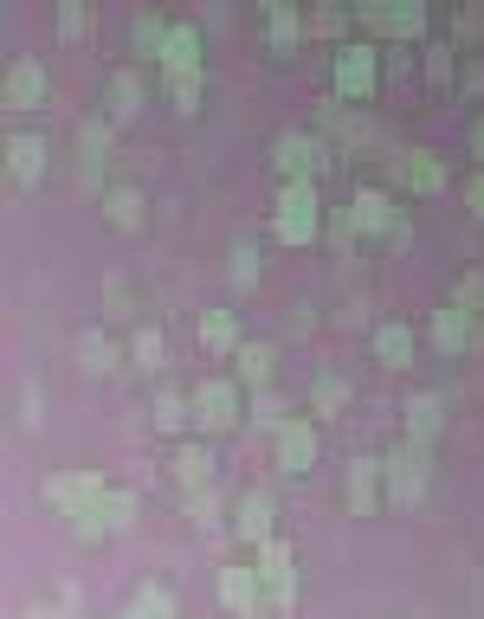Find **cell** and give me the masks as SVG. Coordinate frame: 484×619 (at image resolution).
<instances>
[{
    "instance_id": "1",
    "label": "cell",
    "mask_w": 484,
    "mask_h": 619,
    "mask_svg": "<svg viewBox=\"0 0 484 619\" xmlns=\"http://www.w3.org/2000/svg\"><path fill=\"white\" fill-rule=\"evenodd\" d=\"M271 233L285 246H310L323 233V200H317V182H278V200H271Z\"/></svg>"
},
{
    "instance_id": "2",
    "label": "cell",
    "mask_w": 484,
    "mask_h": 619,
    "mask_svg": "<svg viewBox=\"0 0 484 619\" xmlns=\"http://www.w3.org/2000/svg\"><path fill=\"white\" fill-rule=\"evenodd\" d=\"M336 148L317 136V130H285V136H271V168L285 175V182H317V175H330Z\"/></svg>"
},
{
    "instance_id": "3",
    "label": "cell",
    "mask_w": 484,
    "mask_h": 619,
    "mask_svg": "<svg viewBox=\"0 0 484 619\" xmlns=\"http://www.w3.org/2000/svg\"><path fill=\"white\" fill-rule=\"evenodd\" d=\"M187 401H194V426H200V433H233L239 420H253V413H246V401H239V388H233L226 374L194 381V394H187Z\"/></svg>"
},
{
    "instance_id": "4",
    "label": "cell",
    "mask_w": 484,
    "mask_h": 619,
    "mask_svg": "<svg viewBox=\"0 0 484 619\" xmlns=\"http://www.w3.org/2000/svg\"><path fill=\"white\" fill-rule=\"evenodd\" d=\"M330 84L342 104H369L374 84H381V65H374V45H336V65H330Z\"/></svg>"
},
{
    "instance_id": "5",
    "label": "cell",
    "mask_w": 484,
    "mask_h": 619,
    "mask_svg": "<svg viewBox=\"0 0 484 619\" xmlns=\"http://www.w3.org/2000/svg\"><path fill=\"white\" fill-rule=\"evenodd\" d=\"M356 20L388 39H426V0H356Z\"/></svg>"
},
{
    "instance_id": "6",
    "label": "cell",
    "mask_w": 484,
    "mask_h": 619,
    "mask_svg": "<svg viewBox=\"0 0 484 619\" xmlns=\"http://www.w3.org/2000/svg\"><path fill=\"white\" fill-rule=\"evenodd\" d=\"M349 219H356V233H362V239H388V233H394V219H401V207H394V194H388V187H356V194H349Z\"/></svg>"
},
{
    "instance_id": "7",
    "label": "cell",
    "mask_w": 484,
    "mask_h": 619,
    "mask_svg": "<svg viewBox=\"0 0 484 619\" xmlns=\"http://www.w3.org/2000/svg\"><path fill=\"white\" fill-rule=\"evenodd\" d=\"M388 491H394V504H413L420 491H426V445H394L388 452Z\"/></svg>"
},
{
    "instance_id": "8",
    "label": "cell",
    "mask_w": 484,
    "mask_h": 619,
    "mask_svg": "<svg viewBox=\"0 0 484 619\" xmlns=\"http://www.w3.org/2000/svg\"><path fill=\"white\" fill-rule=\"evenodd\" d=\"M78 148H84V182L104 187V162H111V148H116V123L111 116H84V123H78Z\"/></svg>"
},
{
    "instance_id": "9",
    "label": "cell",
    "mask_w": 484,
    "mask_h": 619,
    "mask_svg": "<svg viewBox=\"0 0 484 619\" xmlns=\"http://www.w3.org/2000/svg\"><path fill=\"white\" fill-rule=\"evenodd\" d=\"M388 175H401L413 194H446V162H440L433 148H408V155H394Z\"/></svg>"
},
{
    "instance_id": "10",
    "label": "cell",
    "mask_w": 484,
    "mask_h": 619,
    "mask_svg": "<svg viewBox=\"0 0 484 619\" xmlns=\"http://www.w3.org/2000/svg\"><path fill=\"white\" fill-rule=\"evenodd\" d=\"M7 182H13V187H39V182H45V136L20 130V136L7 143Z\"/></svg>"
},
{
    "instance_id": "11",
    "label": "cell",
    "mask_w": 484,
    "mask_h": 619,
    "mask_svg": "<svg viewBox=\"0 0 484 619\" xmlns=\"http://www.w3.org/2000/svg\"><path fill=\"white\" fill-rule=\"evenodd\" d=\"M143 97H150L143 72H111V84H104V116L123 130V123H136V116H143Z\"/></svg>"
},
{
    "instance_id": "12",
    "label": "cell",
    "mask_w": 484,
    "mask_h": 619,
    "mask_svg": "<svg viewBox=\"0 0 484 619\" xmlns=\"http://www.w3.org/2000/svg\"><path fill=\"white\" fill-rule=\"evenodd\" d=\"M433 349H440V355H465V349H478V317L459 310V303H446V310L433 317Z\"/></svg>"
},
{
    "instance_id": "13",
    "label": "cell",
    "mask_w": 484,
    "mask_h": 619,
    "mask_svg": "<svg viewBox=\"0 0 484 619\" xmlns=\"http://www.w3.org/2000/svg\"><path fill=\"white\" fill-rule=\"evenodd\" d=\"M45 91H52V84H45V65H39V59H13V65H7V110H39Z\"/></svg>"
},
{
    "instance_id": "14",
    "label": "cell",
    "mask_w": 484,
    "mask_h": 619,
    "mask_svg": "<svg viewBox=\"0 0 484 619\" xmlns=\"http://www.w3.org/2000/svg\"><path fill=\"white\" fill-rule=\"evenodd\" d=\"M162 72L168 78H200V33L194 27H168V39H162Z\"/></svg>"
},
{
    "instance_id": "15",
    "label": "cell",
    "mask_w": 484,
    "mask_h": 619,
    "mask_svg": "<svg viewBox=\"0 0 484 619\" xmlns=\"http://www.w3.org/2000/svg\"><path fill=\"white\" fill-rule=\"evenodd\" d=\"M278 465L285 472H310L317 465V426L310 420H285L278 426Z\"/></svg>"
},
{
    "instance_id": "16",
    "label": "cell",
    "mask_w": 484,
    "mask_h": 619,
    "mask_svg": "<svg viewBox=\"0 0 484 619\" xmlns=\"http://www.w3.org/2000/svg\"><path fill=\"white\" fill-rule=\"evenodd\" d=\"M239 342H246V329H239L233 310H207L200 317V349L207 355H239Z\"/></svg>"
},
{
    "instance_id": "17",
    "label": "cell",
    "mask_w": 484,
    "mask_h": 619,
    "mask_svg": "<svg viewBox=\"0 0 484 619\" xmlns=\"http://www.w3.org/2000/svg\"><path fill=\"white\" fill-rule=\"evenodd\" d=\"M303 39H310V20H303L298 7H285V13H265V45L285 59V52H298Z\"/></svg>"
},
{
    "instance_id": "18",
    "label": "cell",
    "mask_w": 484,
    "mask_h": 619,
    "mask_svg": "<svg viewBox=\"0 0 484 619\" xmlns=\"http://www.w3.org/2000/svg\"><path fill=\"white\" fill-rule=\"evenodd\" d=\"M72 355H78V368H84V374H111V368H116V342H111V329H78Z\"/></svg>"
},
{
    "instance_id": "19",
    "label": "cell",
    "mask_w": 484,
    "mask_h": 619,
    "mask_svg": "<svg viewBox=\"0 0 484 619\" xmlns=\"http://www.w3.org/2000/svg\"><path fill=\"white\" fill-rule=\"evenodd\" d=\"M104 219L116 233H143V194L136 187H104Z\"/></svg>"
},
{
    "instance_id": "20",
    "label": "cell",
    "mask_w": 484,
    "mask_h": 619,
    "mask_svg": "<svg viewBox=\"0 0 484 619\" xmlns=\"http://www.w3.org/2000/svg\"><path fill=\"white\" fill-rule=\"evenodd\" d=\"M374 362H381V368H408L413 362V329L408 323H381V329H374Z\"/></svg>"
},
{
    "instance_id": "21",
    "label": "cell",
    "mask_w": 484,
    "mask_h": 619,
    "mask_svg": "<svg viewBox=\"0 0 484 619\" xmlns=\"http://www.w3.org/2000/svg\"><path fill=\"white\" fill-rule=\"evenodd\" d=\"M220 600L233 607V613H253V607H259V575H253V568H226V575H220Z\"/></svg>"
},
{
    "instance_id": "22",
    "label": "cell",
    "mask_w": 484,
    "mask_h": 619,
    "mask_svg": "<svg viewBox=\"0 0 484 619\" xmlns=\"http://www.w3.org/2000/svg\"><path fill=\"white\" fill-rule=\"evenodd\" d=\"M440 413H446L440 394H413V401H408V439H413V445H426V439L440 433Z\"/></svg>"
},
{
    "instance_id": "23",
    "label": "cell",
    "mask_w": 484,
    "mask_h": 619,
    "mask_svg": "<svg viewBox=\"0 0 484 619\" xmlns=\"http://www.w3.org/2000/svg\"><path fill=\"white\" fill-rule=\"evenodd\" d=\"M381 477H388V465H374V458H356V465H349V504L362 516L374 510V484H381Z\"/></svg>"
},
{
    "instance_id": "24",
    "label": "cell",
    "mask_w": 484,
    "mask_h": 619,
    "mask_svg": "<svg viewBox=\"0 0 484 619\" xmlns=\"http://www.w3.org/2000/svg\"><path fill=\"white\" fill-rule=\"evenodd\" d=\"M226 285H233V291H253V285H259V252H253L246 239L226 252Z\"/></svg>"
},
{
    "instance_id": "25",
    "label": "cell",
    "mask_w": 484,
    "mask_h": 619,
    "mask_svg": "<svg viewBox=\"0 0 484 619\" xmlns=\"http://www.w3.org/2000/svg\"><path fill=\"white\" fill-rule=\"evenodd\" d=\"M239 381H253V388H265L271 381V342H239Z\"/></svg>"
},
{
    "instance_id": "26",
    "label": "cell",
    "mask_w": 484,
    "mask_h": 619,
    "mask_svg": "<svg viewBox=\"0 0 484 619\" xmlns=\"http://www.w3.org/2000/svg\"><path fill=\"white\" fill-rule=\"evenodd\" d=\"M342 406H349V388H342L336 374H317V388H310V413L330 420V413H342Z\"/></svg>"
},
{
    "instance_id": "27",
    "label": "cell",
    "mask_w": 484,
    "mask_h": 619,
    "mask_svg": "<svg viewBox=\"0 0 484 619\" xmlns=\"http://www.w3.org/2000/svg\"><path fill=\"white\" fill-rule=\"evenodd\" d=\"M175 477H182V484H207V477H214V452H207V445H182V452H175Z\"/></svg>"
},
{
    "instance_id": "28",
    "label": "cell",
    "mask_w": 484,
    "mask_h": 619,
    "mask_svg": "<svg viewBox=\"0 0 484 619\" xmlns=\"http://www.w3.org/2000/svg\"><path fill=\"white\" fill-rule=\"evenodd\" d=\"M239 536H246V543H271V504H265V497H246V504H239Z\"/></svg>"
},
{
    "instance_id": "29",
    "label": "cell",
    "mask_w": 484,
    "mask_h": 619,
    "mask_svg": "<svg viewBox=\"0 0 484 619\" xmlns=\"http://www.w3.org/2000/svg\"><path fill=\"white\" fill-rule=\"evenodd\" d=\"M130 39H136V52H143V59H162V39H168V20H162V13H136V27H130Z\"/></svg>"
},
{
    "instance_id": "30",
    "label": "cell",
    "mask_w": 484,
    "mask_h": 619,
    "mask_svg": "<svg viewBox=\"0 0 484 619\" xmlns=\"http://www.w3.org/2000/svg\"><path fill=\"white\" fill-rule=\"evenodd\" d=\"M349 20H356V7H336V0H323V7L310 13V33H317V39H342V33H349Z\"/></svg>"
},
{
    "instance_id": "31",
    "label": "cell",
    "mask_w": 484,
    "mask_h": 619,
    "mask_svg": "<svg viewBox=\"0 0 484 619\" xmlns=\"http://www.w3.org/2000/svg\"><path fill=\"white\" fill-rule=\"evenodd\" d=\"M130 355H136V368H143V374H155V368H162V329L143 323L136 336H130Z\"/></svg>"
},
{
    "instance_id": "32",
    "label": "cell",
    "mask_w": 484,
    "mask_h": 619,
    "mask_svg": "<svg viewBox=\"0 0 484 619\" xmlns=\"http://www.w3.org/2000/svg\"><path fill=\"white\" fill-rule=\"evenodd\" d=\"M59 39H91V7L84 0H59Z\"/></svg>"
},
{
    "instance_id": "33",
    "label": "cell",
    "mask_w": 484,
    "mask_h": 619,
    "mask_svg": "<svg viewBox=\"0 0 484 619\" xmlns=\"http://www.w3.org/2000/svg\"><path fill=\"white\" fill-rule=\"evenodd\" d=\"M420 72H426V84H452V72H459V52H452L446 39H440V45H426V65H420Z\"/></svg>"
},
{
    "instance_id": "34",
    "label": "cell",
    "mask_w": 484,
    "mask_h": 619,
    "mask_svg": "<svg viewBox=\"0 0 484 619\" xmlns=\"http://www.w3.org/2000/svg\"><path fill=\"white\" fill-rule=\"evenodd\" d=\"M130 619H175L168 587H143V594H136V607H130Z\"/></svg>"
},
{
    "instance_id": "35",
    "label": "cell",
    "mask_w": 484,
    "mask_h": 619,
    "mask_svg": "<svg viewBox=\"0 0 484 619\" xmlns=\"http://www.w3.org/2000/svg\"><path fill=\"white\" fill-rule=\"evenodd\" d=\"M200 91H207L200 78H168V104H175V116H194V110H200Z\"/></svg>"
},
{
    "instance_id": "36",
    "label": "cell",
    "mask_w": 484,
    "mask_h": 619,
    "mask_svg": "<svg viewBox=\"0 0 484 619\" xmlns=\"http://www.w3.org/2000/svg\"><path fill=\"white\" fill-rule=\"evenodd\" d=\"M187 413H194V401H182V394H162V401H155V426H162V433H182Z\"/></svg>"
},
{
    "instance_id": "37",
    "label": "cell",
    "mask_w": 484,
    "mask_h": 619,
    "mask_svg": "<svg viewBox=\"0 0 484 619\" xmlns=\"http://www.w3.org/2000/svg\"><path fill=\"white\" fill-rule=\"evenodd\" d=\"M323 233H330L336 252H356V239H362V233H356V219H349V207H342V214H323Z\"/></svg>"
},
{
    "instance_id": "38",
    "label": "cell",
    "mask_w": 484,
    "mask_h": 619,
    "mask_svg": "<svg viewBox=\"0 0 484 619\" xmlns=\"http://www.w3.org/2000/svg\"><path fill=\"white\" fill-rule=\"evenodd\" d=\"M452 303H459V310H472V317H478V310H484V271H465V278H459V285H452Z\"/></svg>"
},
{
    "instance_id": "39",
    "label": "cell",
    "mask_w": 484,
    "mask_h": 619,
    "mask_svg": "<svg viewBox=\"0 0 484 619\" xmlns=\"http://www.w3.org/2000/svg\"><path fill=\"white\" fill-rule=\"evenodd\" d=\"M104 310H111L116 323H130V317H136V297H130V285H123V278H111V285H104Z\"/></svg>"
},
{
    "instance_id": "40",
    "label": "cell",
    "mask_w": 484,
    "mask_h": 619,
    "mask_svg": "<svg viewBox=\"0 0 484 619\" xmlns=\"http://www.w3.org/2000/svg\"><path fill=\"white\" fill-rule=\"evenodd\" d=\"M278 413H285V401H278L271 388H259V401H253V426H285Z\"/></svg>"
},
{
    "instance_id": "41",
    "label": "cell",
    "mask_w": 484,
    "mask_h": 619,
    "mask_svg": "<svg viewBox=\"0 0 484 619\" xmlns=\"http://www.w3.org/2000/svg\"><path fill=\"white\" fill-rule=\"evenodd\" d=\"M381 246H388V252H408V246H413V219L401 214V219H394V233H388Z\"/></svg>"
},
{
    "instance_id": "42",
    "label": "cell",
    "mask_w": 484,
    "mask_h": 619,
    "mask_svg": "<svg viewBox=\"0 0 484 619\" xmlns=\"http://www.w3.org/2000/svg\"><path fill=\"white\" fill-rule=\"evenodd\" d=\"M465 207H472V214L484 219V168H478V175H472V182H465Z\"/></svg>"
},
{
    "instance_id": "43",
    "label": "cell",
    "mask_w": 484,
    "mask_h": 619,
    "mask_svg": "<svg viewBox=\"0 0 484 619\" xmlns=\"http://www.w3.org/2000/svg\"><path fill=\"white\" fill-rule=\"evenodd\" d=\"M472 162H478V168H484V110H478V116H472Z\"/></svg>"
},
{
    "instance_id": "44",
    "label": "cell",
    "mask_w": 484,
    "mask_h": 619,
    "mask_svg": "<svg viewBox=\"0 0 484 619\" xmlns=\"http://www.w3.org/2000/svg\"><path fill=\"white\" fill-rule=\"evenodd\" d=\"M465 91H484V65H478V59L465 65Z\"/></svg>"
},
{
    "instance_id": "45",
    "label": "cell",
    "mask_w": 484,
    "mask_h": 619,
    "mask_svg": "<svg viewBox=\"0 0 484 619\" xmlns=\"http://www.w3.org/2000/svg\"><path fill=\"white\" fill-rule=\"evenodd\" d=\"M265 13H285V7H298V0H259Z\"/></svg>"
},
{
    "instance_id": "46",
    "label": "cell",
    "mask_w": 484,
    "mask_h": 619,
    "mask_svg": "<svg viewBox=\"0 0 484 619\" xmlns=\"http://www.w3.org/2000/svg\"><path fill=\"white\" fill-rule=\"evenodd\" d=\"M200 7H214V0H200Z\"/></svg>"
}]
</instances>
